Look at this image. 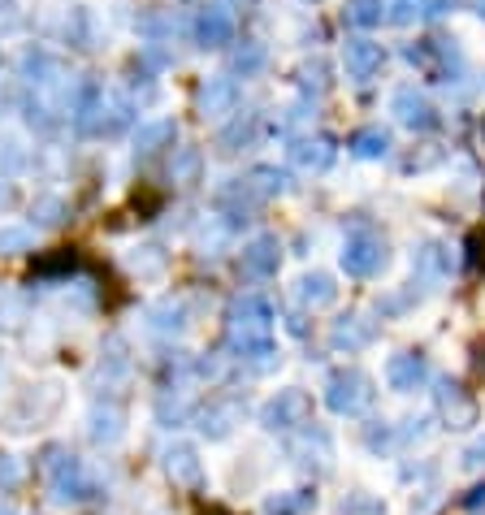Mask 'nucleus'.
Returning <instances> with one entry per match:
<instances>
[{"label": "nucleus", "instance_id": "8", "mask_svg": "<svg viewBox=\"0 0 485 515\" xmlns=\"http://www.w3.org/2000/svg\"><path fill=\"white\" fill-rule=\"evenodd\" d=\"M373 334H377V329H373V321H364V316H343V321L334 325L330 342H334L338 351H347V355H351V351L369 347V342H373Z\"/></svg>", "mask_w": 485, "mask_h": 515}, {"label": "nucleus", "instance_id": "5", "mask_svg": "<svg viewBox=\"0 0 485 515\" xmlns=\"http://www.w3.org/2000/svg\"><path fill=\"white\" fill-rule=\"evenodd\" d=\"M438 416L447 420V429H473L477 416H481V407H477L473 394L460 386V381H442V386H438Z\"/></svg>", "mask_w": 485, "mask_h": 515}, {"label": "nucleus", "instance_id": "22", "mask_svg": "<svg viewBox=\"0 0 485 515\" xmlns=\"http://www.w3.org/2000/svg\"><path fill=\"white\" fill-rule=\"evenodd\" d=\"M464 468H473V472H477V468H485V442H477L473 451L464 455Z\"/></svg>", "mask_w": 485, "mask_h": 515}, {"label": "nucleus", "instance_id": "9", "mask_svg": "<svg viewBox=\"0 0 485 515\" xmlns=\"http://www.w3.org/2000/svg\"><path fill=\"white\" fill-rule=\"evenodd\" d=\"M165 472L178 485H200V477H204V468H200V459H195L191 446H169L165 451Z\"/></svg>", "mask_w": 485, "mask_h": 515}, {"label": "nucleus", "instance_id": "7", "mask_svg": "<svg viewBox=\"0 0 485 515\" xmlns=\"http://www.w3.org/2000/svg\"><path fill=\"white\" fill-rule=\"evenodd\" d=\"M343 65L351 78H360V83H369V78L382 70V48L369 44V39H347L343 48Z\"/></svg>", "mask_w": 485, "mask_h": 515}, {"label": "nucleus", "instance_id": "13", "mask_svg": "<svg viewBox=\"0 0 485 515\" xmlns=\"http://www.w3.org/2000/svg\"><path fill=\"white\" fill-rule=\"evenodd\" d=\"M334 282L325 273H312V277H304V282H299V299L308 303V308H325V303H334Z\"/></svg>", "mask_w": 485, "mask_h": 515}, {"label": "nucleus", "instance_id": "2", "mask_svg": "<svg viewBox=\"0 0 485 515\" xmlns=\"http://www.w3.org/2000/svg\"><path fill=\"white\" fill-rule=\"evenodd\" d=\"M373 377L360 373V368H338L325 381V403H330V412L338 416H360L364 407L373 403Z\"/></svg>", "mask_w": 485, "mask_h": 515}, {"label": "nucleus", "instance_id": "21", "mask_svg": "<svg viewBox=\"0 0 485 515\" xmlns=\"http://www.w3.org/2000/svg\"><path fill=\"white\" fill-rule=\"evenodd\" d=\"M390 9H395L390 13L395 22H412V18H421L425 13V0H390Z\"/></svg>", "mask_w": 485, "mask_h": 515}, {"label": "nucleus", "instance_id": "1", "mask_svg": "<svg viewBox=\"0 0 485 515\" xmlns=\"http://www.w3.org/2000/svg\"><path fill=\"white\" fill-rule=\"evenodd\" d=\"M230 347L239 355H273V312L265 299H243L230 308Z\"/></svg>", "mask_w": 485, "mask_h": 515}, {"label": "nucleus", "instance_id": "16", "mask_svg": "<svg viewBox=\"0 0 485 515\" xmlns=\"http://www.w3.org/2000/svg\"><path fill=\"white\" fill-rule=\"evenodd\" d=\"M351 148H356V156H386L390 135H386L382 126H364V130L351 135Z\"/></svg>", "mask_w": 485, "mask_h": 515}, {"label": "nucleus", "instance_id": "24", "mask_svg": "<svg viewBox=\"0 0 485 515\" xmlns=\"http://www.w3.org/2000/svg\"><path fill=\"white\" fill-rule=\"evenodd\" d=\"M0 515H13V511H5V507H0Z\"/></svg>", "mask_w": 485, "mask_h": 515}, {"label": "nucleus", "instance_id": "6", "mask_svg": "<svg viewBox=\"0 0 485 515\" xmlns=\"http://www.w3.org/2000/svg\"><path fill=\"white\" fill-rule=\"evenodd\" d=\"M425 377H429V364H425V355H421V351H399V355H390V364H386V381H390V390L412 394Z\"/></svg>", "mask_w": 485, "mask_h": 515}, {"label": "nucleus", "instance_id": "4", "mask_svg": "<svg viewBox=\"0 0 485 515\" xmlns=\"http://www.w3.org/2000/svg\"><path fill=\"white\" fill-rule=\"evenodd\" d=\"M260 420H265V429H273V433H291L299 425H308V394L304 390H278V399H269Z\"/></svg>", "mask_w": 485, "mask_h": 515}, {"label": "nucleus", "instance_id": "11", "mask_svg": "<svg viewBox=\"0 0 485 515\" xmlns=\"http://www.w3.org/2000/svg\"><path fill=\"white\" fill-rule=\"evenodd\" d=\"M243 273H252V277L278 273V243H273V239H260V243L247 247V252H243Z\"/></svg>", "mask_w": 485, "mask_h": 515}, {"label": "nucleus", "instance_id": "12", "mask_svg": "<svg viewBox=\"0 0 485 515\" xmlns=\"http://www.w3.org/2000/svg\"><path fill=\"white\" fill-rule=\"evenodd\" d=\"M395 113L408 126H434V109H429V104L416 96V91H399V96H395Z\"/></svg>", "mask_w": 485, "mask_h": 515}, {"label": "nucleus", "instance_id": "19", "mask_svg": "<svg viewBox=\"0 0 485 515\" xmlns=\"http://www.w3.org/2000/svg\"><path fill=\"white\" fill-rule=\"evenodd\" d=\"M382 18H386L382 0H356V5H351V22H360V26H373V22H382Z\"/></svg>", "mask_w": 485, "mask_h": 515}, {"label": "nucleus", "instance_id": "18", "mask_svg": "<svg viewBox=\"0 0 485 515\" xmlns=\"http://www.w3.org/2000/svg\"><path fill=\"white\" fill-rule=\"evenodd\" d=\"M122 433V416L117 412H96V425H91V438L96 442H113Z\"/></svg>", "mask_w": 485, "mask_h": 515}, {"label": "nucleus", "instance_id": "15", "mask_svg": "<svg viewBox=\"0 0 485 515\" xmlns=\"http://www.w3.org/2000/svg\"><path fill=\"white\" fill-rule=\"evenodd\" d=\"M295 161L304 165V169H325L334 161V143L330 139H304L295 148Z\"/></svg>", "mask_w": 485, "mask_h": 515}, {"label": "nucleus", "instance_id": "20", "mask_svg": "<svg viewBox=\"0 0 485 515\" xmlns=\"http://www.w3.org/2000/svg\"><path fill=\"white\" fill-rule=\"evenodd\" d=\"M18 481H22L18 459H13V455H0V490H18Z\"/></svg>", "mask_w": 485, "mask_h": 515}, {"label": "nucleus", "instance_id": "23", "mask_svg": "<svg viewBox=\"0 0 485 515\" xmlns=\"http://www.w3.org/2000/svg\"><path fill=\"white\" fill-rule=\"evenodd\" d=\"M481 503H485V485H481V490H473V494L464 498V507H481Z\"/></svg>", "mask_w": 485, "mask_h": 515}, {"label": "nucleus", "instance_id": "14", "mask_svg": "<svg viewBox=\"0 0 485 515\" xmlns=\"http://www.w3.org/2000/svg\"><path fill=\"white\" fill-rule=\"evenodd\" d=\"M312 503H317V494L308 490H291V494H273L265 503V515H304Z\"/></svg>", "mask_w": 485, "mask_h": 515}, {"label": "nucleus", "instance_id": "3", "mask_svg": "<svg viewBox=\"0 0 485 515\" xmlns=\"http://www.w3.org/2000/svg\"><path fill=\"white\" fill-rule=\"evenodd\" d=\"M343 269L351 277H377L386 269V243L377 234H351L343 247Z\"/></svg>", "mask_w": 485, "mask_h": 515}, {"label": "nucleus", "instance_id": "17", "mask_svg": "<svg viewBox=\"0 0 485 515\" xmlns=\"http://www.w3.org/2000/svg\"><path fill=\"white\" fill-rule=\"evenodd\" d=\"M234 31V22H230V13H221V9H208L204 13V22H200V35H204V44H226Z\"/></svg>", "mask_w": 485, "mask_h": 515}, {"label": "nucleus", "instance_id": "10", "mask_svg": "<svg viewBox=\"0 0 485 515\" xmlns=\"http://www.w3.org/2000/svg\"><path fill=\"white\" fill-rule=\"evenodd\" d=\"M239 403H213V407H204V412H200V433H204V438H226V433L234 429V425H239Z\"/></svg>", "mask_w": 485, "mask_h": 515}]
</instances>
